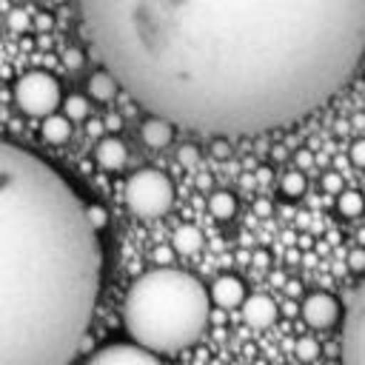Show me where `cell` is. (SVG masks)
Listing matches in <instances>:
<instances>
[{
	"label": "cell",
	"instance_id": "obj_32",
	"mask_svg": "<svg viewBox=\"0 0 365 365\" xmlns=\"http://www.w3.org/2000/svg\"><path fill=\"white\" fill-rule=\"evenodd\" d=\"M120 125H123V120H120V117H117V114H111V117H108V120H106V128H111V131H117V128H120Z\"/></svg>",
	"mask_w": 365,
	"mask_h": 365
},
{
	"label": "cell",
	"instance_id": "obj_31",
	"mask_svg": "<svg viewBox=\"0 0 365 365\" xmlns=\"http://www.w3.org/2000/svg\"><path fill=\"white\" fill-rule=\"evenodd\" d=\"M51 23H54V20H51V14H48V11H46V14H40V17L34 20V26H37V29H43V31H48V29H51Z\"/></svg>",
	"mask_w": 365,
	"mask_h": 365
},
{
	"label": "cell",
	"instance_id": "obj_17",
	"mask_svg": "<svg viewBox=\"0 0 365 365\" xmlns=\"http://www.w3.org/2000/svg\"><path fill=\"white\" fill-rule=\"evenodd\" d=\"M63 114L74 123V120H88V111H91V106H88V97H83V94H68L63 103Z\"/></svg>",
	"mask_w": 365,
	"mask_h": 365
},
{
	"label": "cell",
	"instance_id": "obj_21",
	"mask_svg": "<svg viewBox=\"0 0 365 365\" xmlns=\"http://www.w3.org/2000/svg\"><path fill=\"white\" fill-rule=\"evenodd\" d=\"M86 217H88V222H91V228H94L97 234L108 225V211H106V205H100V202H86Z\"/></svg>",
	"mask_w": 365,
	"mask_h": 365
},
{
	"label": "cell",
	"instance_id": "obj_26",
	"mask_svg": "<svg viewBox=\"0 0 365 365\" xmlns=\"http://www.w3.org/2000/svg\"><path fill=\"white\" fill-rule=\"evenodd\" d=\"M348 262H351V268H354V274H362V271H365V251H362V248H356V251H351V257H348Z\"/></svg>",
	"mask_w": 365,
	"mask_h": 365
},
{
	"label": "cell",
	"instance_id": "obj_5",
	"mask_svg": "<svg viewBox=\"0 0 365 365\" xmlns=\"http://www.w3.org/2000/svg\"><path fill=\"white\" fill-rule=\"evenodd\" d=\"M14 103L23 114L37 117V120L54 114L63 103V91H60L57 77L48 71H26L14 83Z\"/></svg>",
	"mask_w": 365,
	"mask_h": 365
},
{
	"label": "cell",
	"instance_id": "obj_4",
	"mask_svg": "<svg viewBox=\"0 0 365 365\" xmlns=\"http://www.w3.org/2000/svg\"><path fill=\"white\" fill-rule=\"evenodd\" d=\"M123 200L128 205V211L140 220H154V217H163L171 202H174V185L171 180L157 171V168H143V171H134L125 182V191H123Z\"/></svg>",
	"mask_w": 365,
	"mask_h": 365
},
{
	"label": "cell",
	"instance_id": "obj_10",
	"mask_svg": "<svg viewBox=\"0 0 365 365\" xmlns=\"http://www.w3.org/2000/svg\"><path fill=\"white\" fill-rule=\"evenodd\" d=\"M242 308V317L251 328H268L274 319H277V305L271 297L265 294H254V297H245V302L240 305Z\"/></svg>",
	"mask_w": 365,
	"mask_h": 365
},
{
	"label": "cell",
	"instance_id": "obj_16",
	"mask_svg": "<svg viewBox=\"0 0 365 365\" xmlns=\"http://www.w3.org/2000/svg\"><path fill=\"white\" fill-rule=\"evenodd\" d=\"M208 211L214 220H231L237 214V197L231 191H214L208 197Z\"/></svg>",
	"mask_w": 365,
	"mask_h": 365
},
{
	"label": "cell",
	"instance_id": "obj_2",
	"mask_svg": "<svg viewBox=\"0 0 365 365\" xmlns=\"http://www.w3.org/2000/svg\"><path fill=\"white\" fill-rule=\"evenodd\" d=\"M100 274L86 200L46 160L0 140V365H68Z\"/></svg>",
	"mask_w": 365,
	"mask_h": 365
},
{
	"label": "cell",
	"instance_id": "obj_6",
	"mask_svg": "<svg viewBox=\"0 0 365 365\" xmlns=\"http://www.w3.org/2000/svg\"><path fill=\"white\" fill-rule=\"evenodd\" d=\"M342 365H365V277L351 294L342 325Z\"/></svg>",
	"mask_w": 365,
	"mask_h": 365
},
{
	"label": "cell",
	"instance_id": "obj_28",
	"mask_svg": "<svg viewBox=\"0 0 365 365\" xmlns=\"http://www.w3.org/2000/svg\"><path fill=\"white\" fill-rule=\"evenodd\" d=\"M322 188H325V191H339V188H342L339 174H325V177H322Z\"/></svg>",
	"mask_w": 365,
	"mask_h": 365
},
{
	"label": "cell",
	"instance_id": "obj_30",
	"mask_svg": "<svg viewBox=\"0 0 365 365\" xmlns=\"http://www.w3.org/2000/svg\"><path fill=\"white\" fill-rule=\"evenodd\" d=\"M214 154H217V157H225V154H228V143H225V137H214Z\"/></svg>",
	"mask_w": 365,
	"mask_h": 365
},
{
	"label": "cell",
	"instance_id": "obj_13",
	"mask_svg": "<svg viewBox=\"0 0 365 365\" xmlns=\"http://www.w3.org/2000/svg\"><path fill=\"white\" fill-rule=\"evenodd\" d=\"M40 137L48 143V145H63V143H68L71 140V120L66 117V114H48V117H43V123H40Z\"/></svg>",
	"mask_w": 365,
	"mask_h": 365
},
{
	"label": "cell",
	"instance_id": "obj_11",
	"mask_svg": "<svg viewBox=\"0 0 365 365\" xmlns=\"http://www.w3.org/2000/svg\"><path fill=\"white\" fill-rule=\"evenodd\" d=\"M94 160H97V165L100 168H106V171H120L123 165H125V160H128V148H125V143L120 140V137H100V143H97V148H94Z\"/></svg>",
	"mask_w": 365,
	"mask_h": 365
},
{
	"label": "cell",
	"instance_id": "obj_7",
	"mask_svg": "<svg viewBox=\"0 0 365 365\" xmlns=\"http://www.w3.org/2000/svg\"><path fill=\"white\" fill-rule=\"evenodd\" d=\"M86 365H163L157 354L134 345V342H114L100 348L86 359Z\"/></svg>",
	"mask_w": 365,
	"mask_h": 365
},
{
	"label": "cell",
	"instance_id": "obj_18",
	"mask_svg": "<svg viewBox=\"0 0 365 365\" xmlns=\"http://www.w3.org/2000/svg\"><path fill=\"white\" fill-rule=\"evenodd\" d=\"M336 208L342 217H359L365 211V200L359 191H339L336 197Z\"/></svg>",
	"mask_w": 365,
	"mask_h": 365
},
{
	"label": "cell",
	"instance_id": "obj_15",
	"mask_svg": "<svg viewBox=\"0 0 365 365\" xmlns=\"http://www.w3.org/2000/svg\"><path fill=\"white\" fill-rule=\"evenodd\" d=\"M171 248L177 254H197L202 248V231L197 225H191V222L177 225L174 234H171Z\"/></svg>",
	"mask_w": 365,
	"mask_h": 365
},
{
	"label": "cell",
	"instance_id": "obj_24",
	"mask_svg": "<svg viewBox=\"0 0 365 365\" xmlns=\"http://www.w3.org/2000/svg\"><path fill=\"white\" fill-rule=\"evenodd\" d=\"M63 63H66V68H80L83 66V51L80 48H68L66 57H63Z\"/></svg>",
	"mask_w": 365,
	"mask_h": 365
},
{
	"label": "cell",
	"instance_id": "obj_22",
	"mask_svg": "<svg viewBox=\"0 0 365 365\" xmlns=\"http://www.w3.org/2000/svg\"><path fill=\"white\" fill-rule=\"evenodd\" d=\"M297 356H299L302 362L317 359V356H319V342H317V339H311V336H302V339L297 342Z\"/></svg>",
	"mask_w": 365,
	"mask_h": 365
},
{
	"label": "cell",
	"instance_id": "obj_29",
	"mask_svg": "<svg viewBox=\"0 0 365 365\" xmlns=\"http://www.w3.org/2000/svg\"><path fill=\"white\" fill-rule=\"evenodd\" d=\"M103 128H106V125H103L100 120H86V134H88V137H103Z\"/></svg>",
	"mask_w": 365,
	"mask_h": 365
},
{
	"label": "cell",
	"instance_id": "obj_20",
	"mask_svg": "<svg viewBox=\"0 0 365 365\" xmlns=\"http://www.w3.org/2000/svg\"><path fill=\"white\" fill-rule=\"evenodd\" d=\"M6 26L14 31V34H26V31H31L34 29V20H31V14L26 11V9H11L9 11V17H6Z\"/></svg>",
	"mask_w": 365,
	"mask_h": 365
},
{
	"label": "cell",
	"instance_id": "obj_8",
	"mask_svg": "<svg viewBox=\"0 0 365 365\" xmlns=\"http://www.w3.org/2000/svg\"><path fill=\"white\" fill-rule=\"evenodd\" d=\"M302 319L311 328H331L339 319V302L331 294L317 291V294L305 297V302H302Z\"/></svg>",
	"mask_w": 365,
	"mask_h": 365
},
{
	"label": "cell",
	"instance_id": "obj_27",
	"mask_svg": "<svg viewBox=\"0 0 365 365\" xmlns=\"http://www.w3.org/2000/svg\"><path fill=\"white\" fill-rule=\"evenodd\" d=\"M171 251H174V248H165V245H160V248L154 251V259L160 262V268H168V262H171V257H174Z\"/></svg>",
	"mask_w": 365,
	"mask_h": 365
},
{
	"label": "cell",
	"instance_id": "obj_12",
	"mask_svg": "<svg viewBox=\"0 0 365 365\" xmlns=\"http://www.w3.org/2000/svg\"><path fill=\"white\" fill-rule=\"evenodd\" d=\"M140 137H143V143L148 148H165L174 140V123H168L163 117H148L140 125Z\"/></svg>",
	"mask_w": 365,
	"mask_h": 365
},
{
	"label": "cell",
	"instance_id": "obj_19",
	"mask_svg": "<svg viewBox=\"0 0 365 365\" xmlns=\"http://www.w3.org/2000/svg\"><path fill=\"white\" fill-rule=\"evenodd\" d=\"M305 185H308V182H305V174H302V171H288V174L279 180V191H282L285 197H291V200H294V197H302V194H305Z\"/></svg>",
	"mask_w": 365,
	"mask_h": 365
},
{
	"label": "cell",
	"instance_id": "obj_35",
	"mask_svg": "<svg viewBox=\"0 0 365 365\" xmlns=\"http://www.w3.org/2000/svg\"><path fill=\"white\" fill-rule=\"evenodd\" d=\"M57 3H60V0H57Z\"/></svg>",
	"mask_w": 365,
	"mask_h": 365
},
{
	"label": "cell",
	"instance_id": "obj_23",
	"mask_svg": "<svg viewBox=\"0 0 365 365\" xmlns=\"http://www.w3.org/2000/svg\"><path fill=\"white\" fill-rule=\"evenodd\" d=\"M351 163L359 165V168H365V137L351 145Z\"/></svg>",
	"mask_w": 365,
	"mask_h": 365
},
{
	"label": "cell",
	"instance_id": "obj_34",
	"mask_svg": "<svg viewBox=\"0 0 365 365\" xmlns=\"http://www.w3.org/2000/svg\"><path fill=\"white\" fill-rule=\"evenodd\" d=\"M297 163H299V165H308V163H311V154H308V151H299V154H297Z\"/></svg>",
	"mask_w": 365,
	"mask_h": 365
},
{
	"label": "cell",
	"instance_id": "obj_9",
	"mask_svg": "<svg viewBox=\"0 0 365 365\" xmlns=\"http://www.w3.org/2000/svg\"><path fill=\"white\" fill-rule=\"evenodd\" d=\"M208 297H211V302L220 305V308H240V305L245 302L248 294H245V285H242L240 277H234V274H222V277L214 279Z\"/></svg>",
	"mask_w": 365,
	"mask_h": 365
},
{
	"label": "cell",
	"instance_id": "obj_3",
	"mask_svg": "<svg viewBox=\"0 0 365 365\" xmlns=\"http://www.w3.org/2000/svg\"><path fill=\"white\" fill-rule=\"evenodd\" d=\"M211 314L205 285L177 268H151L137 277L123 302V322L134 345L151 354H177L194 345Z\"/></svg>",
	"mask_w": 365,
	"mask_h": 365
},
{
	"label": "cell",
	"instance_id": "obj_14",
	"mask_svg": "<svg viewBox=\"0 0 365 365\" xmlns=\"http://www.w3.org/2000/svg\"><path fill=\"white\" fill-rule=\"evenodd\" d=\"M86 88H88L91 100H97V103H108V100H114V94L120 91V83L114 80V74H111V71L100 68V71H91V77H88Z\"/></svg>",
	"mask_w": 365,
	"mask_h": 365
},
{
	"label": "cell",
	"instance_id": "obj_1",
	"mask_svg": "<svg viewBox=\"0 0 365 365\" xmlns=\"http://www.w3.org/2000/svg\"><path fill=\"white\" fill-rule=\"evenodd\" d=\"M103 68L151 117L248 137L328 103L365 57V0H77Z\"/></svg>",
	"mask_w": 365,
	"mask_h": 365
},
{
	"label": "cell",
	"instance_id": "obj_33",
	"mask_svg": "<svg viewBox=\"0 0 365 365\" xmlns=\"http://www.w3.org/2000/svg\"><path fill=\"white\" fill-rule=\"evenodd\" d=\"M254 208H257V214H271V202L268 200H257Z\"/></svg>",
	"mask_w": 365,
	"mask_h": 365
},
{
	"label": "cell",
	"instance_id": "obj_25",
	"mask_svg": "<svg viewBox=\"0 0 365 365\" xmlns=\"http://www.w3.org/2000/svg\"><path fill=\"white\" fill-rule=\"evenodd\" d=\"M177 157H180V163H185V165H194V163H197V157H200V151H197L194 145H182V148L177 151Z\"/></svg>",
	"mask_w": 365,
	"mask_h": 365
}]
</instances>
